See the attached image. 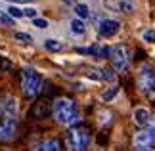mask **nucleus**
I'll use <instances>...</instances> for the list:
<instances>
[{"label": "nucleus", "instance_id": "nucleus-20", "mask_svg": "<svg viewBox=\"0 0 155 151\" xmlns=\"http://www.w3.org/2000/svg\"><path fill=\"white\" fill-rule=\"evenodd\" d=\"M144 40L146 42H155V29H147V31H144Z\"/></svg>", "mask_w": 155, "mask_h": 151}, {"label": "nucleus", "instance_id": "nucleus-5", "mask_svg": "<svg viewBox=\"0 0 155 151\" xmlns=\"http://www.w3.org/2000/svg\"><path fill=\"white\" fill-rule=\"evenodd\" d=\"M17 132V119L4 115V119H0V142H10Z\"/></svg>", "mask_w": 155, "mask_h": 151}, {"label": "nucleus", "instance_id": "nucleus-9", "mask_svg": "<svg viewBox=\"0 0 155 151\" xmlns=\"http://www.w3.org/2000/svg\"><path fill=\"white\" fill-rule=\"evenodd\" d=\"M50 113H52V103L48 100H38L33 107V115L37 119H44V117H48Z\"/></svg>", "mask_w": 155, "mask_h": 151}, {"label": "nucleus", "instance_id": "nucleus-22", "mask_svg": "<svg viewBox=\"0 0 155 151\" xmlns=\"http://www.w3.org/2000/svg\"><path fill=\"white\" fill-rule=\"evenodd\" d=\"M10 69H12V61L6 59V57H0V71L6 73V71H10Z\"/></svg>", "mask_w": 155, "mask_h": 151}, {"label": "nucleus", "instance_id": "nucleus-6", "mask_svg": "<svg viewBox=\"0 0 155 151\" xmlns=\"http://www.w3.org/2000/svg\"><path fill=\"white\" fill-rule=\"evenodd\" d=\"M153 82H155V71H153V67L147 65V63L140 65V69H138V86H140V90L144 92V90L150 88Z\"/></svg>", "mask_w": 155, "mask_h": 151}, {"label": "nucleus", "instance_id": "nucleus-29", "mask_svg": "<svg viewBox=\"0 0 155 151\" xmlns=\"http://www.w3.org/2000/svg\"><path fill=\"white\" fill-rule=\"evenodd\" d=\"M79 54H90V48H77Z\"/></svg>", "mask_w": 155, "mask_h": 151}, {"label": "nucleus", "instance_id": "nucleus-3", "mask_svg": "<svg viewBox=\"0 0 155 151\" xmlns=\"http://www.w3.org/2000/svg\"><path fill=\"white\" fill-rule=\"evenodd\" d=\"M40 86H42V78L37 71H33L31 67L21 69V90L25 98H37L40 94Z\"/></svg>", "mask_w": 155, "mask_h": 151}, {"label": "nucleus", "instance_id": "nucleus-13", "mask_svg": "<svg viewBox=\"0 0 155 151\" xmlns=\"http://www.w3.org/2000/svg\"><path fill=\"white\" fill-rule=\"evenodd\" d=\"M75 14L79 15V19H86V17H90V8H88L86 4H75Z\"/></svg>", "mask_w": 155, "mask_h": 151}, {"label": "nucleus", "instance_id": "nucleus-15", "mask_svg": "<svg viewBox=\"0 0 155 151\" xmlns=\"http://www.w3.org/2000/svg\"><path fill=\"white\" fill-rule=\"evenodd\" d=\"M71 31H73L75 34H84V23H82L81 19H73L71 21Z\"/></svg>", "mask_w": 155, "mask_h": 151}, {"label": "nucleus", "instance_id": "nucleus-18", "mask_svg": "<svg viewBox=\"0 0 155 151\" xmlns=\"http://www.w3.org/2000/svg\"><path fill=\"white\" fill-rule=\"evenodd\" d=\"M82 71H86V75L90 77V78H102V73H100V69H96V67H82Z\"/></svg>", "mask_w": 155, "mask_h": 151}, {"label": "nucleus", "instance_id": "nucleus-14", "mask_svg": "<svg viewBox=\"0 0 155 151\" xmlns=\"http://www.w3.org/2000/svg\"><path fill=\"white\" fill-rule=\"evenodd\" d=\"M4 111L6 115H10V117H15V111H17V103H15V98H8L4 103Z\"/></svg>", "mask_w": 155, "mask_h": 151}, {"label": "nucleus", "instance_id": "nucleus-23", "mask_svg": "<svg viewBox=\"0 0 155 151\" xmlns=\"http://www.w3.org/2000/svg\"><path fill=\"white\" fill-rule=\"evenodd\" d=\"M98 117H102V119H100V124H107V123H109V119H111V113L109 111H100Z\"/></svg>", "mask_w": 155, "mask_h": 151}, {"label": "nucleus", "instance_id": "nucleus-24", "mask_svg": "<svg viewBox=\"0 0 155 151\" xmlns=\"http://www.w3.org/2000/svg\"><path fill=\"white\" fill-rule=\"evenodd\" d=\"M0 21L4 23V25H14V17H10L8 14H4V11H0Z\"/></svg>", "mask_w": 155, "mask_h": 151}, {"label": "nucleus", "instance_id": "nucleus-30", "mask_svg": "<svg viewBox=\"0 0 155 151\" xmlns=\"http://www.w3.org/2000/svg\"><path fill=\"white\" fill-rule=\"evenodd\" d=\"M8 2H33V0H8Z\"/></svg>", "mask_w": 155, "mask_h": 151}, {"label": "nucleus", "instance_id": "nucleus-8", "mask_svg": "<svg viewBox=\"0 0 155 151\" xmlns=\"http://www.w3.org/2000/svg\"><path fill=\"white\" fill-rule=\"evenodd\" d=\"M119 21H113V19H102L98 23V31L100 34H104V37H113V34L119 33Z\"/></svg>", "mask_w": 155, "mask_h": 151}, {"label": "nucleus", "instance_id": "nucleus-31", "mask_svg": "<svg viewBox=\"0 0 155 151\" xmlns=\"http://www.w3.org/2000/svg\"><path fill=\"white\" fill-rule=\"evenodd\" d=\"M136 151H151L150 147H142V149H136Z\"/></svg>", "mask_w": 155, "mask_h": 151}, {"label": "nucleus", "instance_id": "nucleus-4", "mask_svg": "<svg viewBox=\"0 0 155 151\" xmlns=\"http://www.w3.org/2000/svg\"><path fill=\"white\" fill-rule=\"evenodd\" d=\"M111 59H113V69L115 71H124L130 63V50L127 44H119L111 48Z\"/></svg>", "mask_w": 155, "mask_h": 151}, {"label": "nucleus", "instance_id": "nucleus-27", "mask_svg": "<svg viewBox=\"0 0 155 151\" xmlns=\"http://www.w3.org/2000/svg\"><path fill=\"white\" fill-rule=\"evenodd\" d=\"M23 15H27V17H37V10H33V8H27V10H23Z\"/></svg>", "mask_w": 155, "mask_h": 151}, {"label": "nucleus", "instance_id": "nucleus-26", "mask_svg": "<svg viewBox=\"0 0 155 151\" xmlns=\"http://www.w3.org/2000/svg\"><path fill=\"white\" fill-rule=\"evenodd\" d=\"M35 27H38V29H46V27H48V21L42 19V17H35Z\"/></svg>", "mask_w": 155, "mask_h": 151}, {"label": "nucleus", "instance_id": "nucleus-17", "mask_svg": "<svg viewBox=\"0 0 155 151\" xmlns=\"http://www.w3.org/2000/svg\"><path fill=\"white\" fill-rule=\"evenodd\" d=\"M117 94H119V86H113V88L105 90V92L102 94V100H104V101H109V100H113V98H115Z\"/></svg>", "mask_w": 155, "mask_h": 151}, {"label": "nucleus", "instance_id": "nucleus-16", "mask_svg": "<svg viewBox=\"0 0 155 151\" xmlns=\"http://www.w3.org/2000/svg\"><path fill=\"white\" fill-rule=\"evenodd\" d=\"M100 73H102V78L107 82H115V73H113L111 67H105V69H100Z\"/></svg>", "mask_w": 155, "mask_h": 151}, {"label": "nucleus", "instance_id": "nucleus-11", "mask_svg": "<svg viewBox=\"0 0 155 151\" xmlns=\"http://www.w3.org/2000/svg\"><path fill=\"white\" fill-rule=\"evenodd\" d=\"M134 123L142 126V128H147V123H150V111L146 107H136L134 109V115H132Z\"/></svg>", "mask_w": 155, "mask_h": 151}, {"label": "nucleus", "instance_id": "nucleus-33", "mask_svg": "<svg viewBox=\"0 0 155 151\" xmlns=\"http://www.w3.org/2000/svg\"><path fill=\"white\" fill-rule=\"evenodd\" d=\"M0 115H2V101H0Z\"/></svg>", "mask_w": 155, "mask_h": 151}, {"label": "nucleus", "instance_id": "nucleus-12", "mask_svg": "<svg viewBox=\"0 0 155 151\" xmlns=\"http://www.w3.org/2000/svg\"><path fill=\"white\" fill-rule=\"evenodd\" d=\"M44 48L48 52H61L63 50V44L59 40H56V38H48V40H44Z\"/></svg>", "mask_w": 155, "mask_h": 151}, {"label": "nucleus", "instance_id": "nucleus-2", "mask_svg": "<svg viewBox=\"0 0 155 151\" xmlns=\"http://www.w3.org/2000/svg\"><path fill=\"white\" fill-rule=\"evenodd\" d=\"M90 143V130L86 126H71L65 134V146L69 151H84Z\"/></svg>", "mask_w": 155, "mask_h": 151}, {"label": "nucleus", "instance_id": "nucleus-28", "mask_svg": "<svg viewBox=\"0 0 155 151\" xmlns=\"http://www.w3.org/2000/svg\"><path fill=\"white\" fill-rule=\"evenodd\" d=\"M147 126H150L151 132H155V117H150V123H147Z\"/></svg>", "mask_w": 155, "mask_h": 151}, {"label": "nucleus", "instance_id": "nucleus-19", "mask_svg": "<svg viewBox=\"0 0 155 151\" xmlns=\"http://www.w3.org/2000/svg\"><path fill=\"white\" fill-rule=\"evenodd\" d=\"M144 96H146V98L150 100V101H155V82L151 84L150 88H146V90H144Z\"/></svg>", "mask_w": 155, "mask_h": 151}, {"label": "nucleus", "instance_id": "nucleus-32", "mask_svg": "<svg viewBox=\"0 0 155 151\" xmlns=\"http://www.w3.org/2000/svg\"><path fill=\"white\" fill-rule=\"evenodd\" d=\"M65 4H75V0H63Z\"/></svg>", "mask_w": 155, "mask_h": 151}, {"label": "nucleus", "instance_id": "nucleus-25", "mask_svg": "<svg viewBox=\"0 0 155 151\" xmlns=\"http://www.w3.org/2000/svg\"><path fill=\"white\" fill-rule=\"evenodd\" d=\"M15 40H21V42H31V34H27V33H15Z\"/></svg>", "mask_w": 155, "mask_h": 151}, {"label": "nucleus", "instance_id": "nucleus-7", "mask_svg": "<svg viewBox=\"0 0 155 151\" xmlns=\"http://www.w3.org/2000/svg\"><path fill=\"white\" fill-rule=\"evenodd\" d=\"M155 140V132H151L150 128H142L140 132L134 134V147L136 149H142V147H151V143Z\"/></svg>", "mask_w": 155, "mask_h": 151}, {"label": "nucleus", "instance_id": "nucleus-10", "mask_svg": "<svg viewBox=\"0 0 155 151\" xmlns=\"http://www.w3.org/2000/svg\"><path fill=\"white\" fill-rule=\"evenodd\" d=\"M33 151H61V149H59V142L56 138H48V140H40L35 143Z\"/></svg>", "mask_w": 155, "mask_h": 151}, {"label": "nucleus", "instance_id": "nucleus-1", "mask_svg": "<svg viewBox=\"0 0 155 151\" xmlns=\"http://www.w3.org/2000/svg\"><path fill=\"white\" fill-rule=\"evenodd\" d=\"M52 113L58 124L61 126H75L79 123V109H77L75 101L69 98H58L52 103Z\"/></svg>", "mask_w": 155, "mask_h": 151}, {"label": "nucleus", "instance_id": "nucleus-21", "mask_svg": "<svg viewBox=\"0 0 155 151\" xmlns=\"http://www.w3.org/2000/svg\"><path fill=\"white\" fill-rule=\"evenodd\" d=\"M10 17H21L23 15V10H19V8H15V6H12V8H8V11H6Z\"/></svg>", "mask_w": 155, "mask_h": 151}]
</instances>
